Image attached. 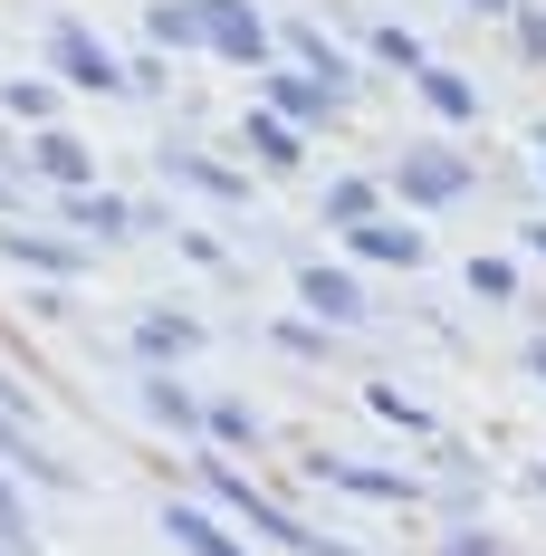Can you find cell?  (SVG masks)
<instances>
[{
    "instance_id": "1",
    "label": "cell",
    "mask_w": 546,
    "mask_h": 556,
    "mask_svg": "<svg viewBox=\"0 0 546 556\" xmlns=\"http://www.w3.org/2000/svg\"><path fill=\"white\" fill-rule=\"evenodd\" d=\"M403 192H412V202H450V192H460V164H450V154H412V164H403Z\"/></svg>"
},
{
    "instance_id": "2",
    "label": "cell",
    "mask_w": 546,
    "mask_h": 556,
    "mask_svg": "<svg viewBox=\"0 0 546 556\" xmlns=\"http://www.w3.org/2000/svg\"><path fill=\"white\" fill-rule=\"evenodd\" d=\"M58 58H67V67H77V77H87V87H115V67H106V49H97V39H87V29H58Z\"/></svg>"
},
{
    "instance_id": "3",
    "label": "cell",
    "mask_w": 546,
    "mask_h": 556,
    "mask_svg": "<svg viewBox=\"0 0 546 556\" xmlns=\"http://www.w3.org/2000/svg\"><path fill=\"white\" fill-rule=\"evenodd\" d=\"M212 39H220L230 58H259V20H250V10L230 0V10H212Z\"/></svg>"
},
{
    "instance_id": "4",
    "label": "cell",
    "mask_w": 546,
    "mask_h": 556,
    "mask_svg": "<svg viewBox=\"0 0 546 556\" xmlns=\"http://www.w3.org/2000/svg\"><path fill=\"white\" fill-rule=\"evenodd\" d=\"M422 97H432L441 115H470V106H480V97H470V77H441V67L422 77Z\"/></svg>"
},
{
    "instance_id": "5",
    "label": "cell",
    "mask_w": 546,
    "mask_h": 556,
    "mask_svg": "<svg viewBox=\"0 0 546 556\" xmlns=\"http://www.w3.org/2000/svg\"><path fill=\"white\" fill-rule=\"evenodd\" d=\"M355 250H365V260H422V240H412V230H365Z\"/></svg>"
},
{
    "instance_id": "6",
    "label": "cell",
    "mask_w": 546,
    "mask_h": 556,
    "mask_svg": "<svg viewBox=\"0 0 546 556\" xmlns=\"http://www.w3.org/2000/svg\"><path fill=\"white\" fill-rule=\"evenodd\" d=\"M278 106H288V115H327V87H297V77H288V87H278Z\"/></svg>"
},
{
    "instance_id": "7",
    "label": "cell",
    "mask_w": 546,
    "mask_h": 556,
    "mask_svg": "<svg viewBox=\"0 0 546 556\" xmlns=\"http://www.w3.org/2000/svg\"><path fill=\"white\" fill-rule=\"evenodd\" d=\"M528 49H537V58H546V20H528Z\"/></svg>"
},
{
    "instance_id": "8",
    "label": "cell",
    "mask_w": 546,
    "mask_h": 556,
    "mask_svg": "<svg viewBox=\"0 0 546 556\" xmlns=\"http://www.w3.org/2000/svg\"><path fill=\"white\" fill-rule=\"evenodd\" d=\"M480 10H508V0H480Z\"/></svg>"
},
{
    "instance_id": "9",
    "label": "cell",
    "mask_w": 546,
    "mask_h": 556,
    "mask_svg": "<svg viewBox=\"0 0 546 556\" xmlns=\"http://www.w3.org/2000/svg\"><path fill=\"white\" fill-rule=\"evenodd\" d=\"M537 154H546V144H537Z\"/></svg>"
}]
</instances>
